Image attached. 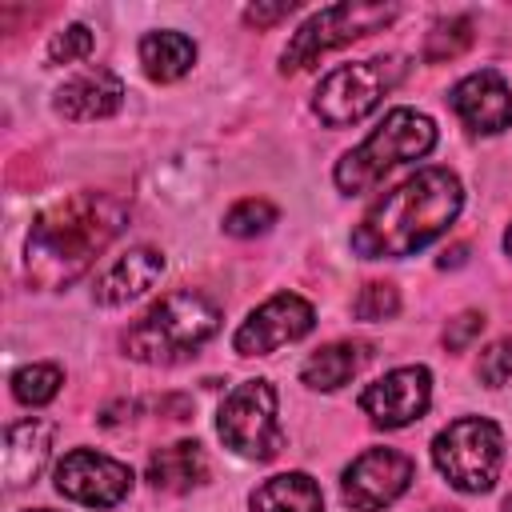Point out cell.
<instances>
[{
	"instance_id": "cell-1",
	"label": "cell",
	"mask_w": 512,
	"mask_h": 512,
	"mask_svg": "<svg viewBox=\"0 0 512 512\" xmlns=\"http://www.w3.org/2000/svg\"><path fill=\"white\" fill-rule=\"evenodd\" d=\"M128 224V204L112 192H72L52 200L28 232L24 268L36 288H68Z\"/></svg>"
},
{
	"instance_id": "cell-2",
	"label": "cell",
	"mask_w": 512,
	"mask_h": 512,
	"mask_svg": "<svg viewBox=\"0 0 512 512\" xmlns=\"http://www.w3.org/2000/svg\"><path fill=\"white\" fill-rule=\"evenodd\" d=\"M460 200V180L448 168H424L368 208V216L352 232V252L364 260L412 256L456 220Z\"/></svg>"
},
{
	"instance_id": "cell-3",
	"label": "cell",
	"mask_w": 512,
	"mask_h": 512,
	"mask_svg": "<svg viewBox=\"0 0 512 512\" xmlns=\"http://www.w3.org/2000/svg\"><path fill=\"white\" fill-rule=\"evenodd\" d=\"M216 328H220V308L204 292L176 288L124 332V352L140 364H172L192 348H200Z\"/></svg>"
},
{
	"instance_id": "cell-4",
	"label": "cell",
	"mask_w": 512,
	"mask_h": 512,
	"mask_svg": "<svg viewBox=\"0 0 512 512\" xmlns=\"http://www.w3.org/2000/svg\"><path fill=\"white\" fill-rule=\"evenodd\" d=\"M436 144V124L416 112V108H392L376 128L372 136L352 148L340 164H336V184L356 196V192H368L376 180H384L396 164L404 160H420L424 152H432Z\"/></svg>"
},
{
	"instance_id": "cell-5",
	"label": "cell",
	"mask_w": 512,
	"mask_h": 512,
	"mask_svg": "<svg viewBox=\"0 0 512 512\" xmlns=\"http://www.w3.org/2000/svg\"><path fill=\"white\" fill-rule=\"evenodd\" d=\"M404 72H408L404 56H372V60L340 64L316 88V116L328 128L356 124L384 100V92H392L404 80Z\"/></svg>"
},
{
	"instance_id": "cell-6",
	"label": "cell",
	"mask_w": 512,
	"mask_h": 512,
	"mask_svg": "<svg viewBox=\"0 0 512 512\" xmlns=\"http://www.w3.org/2000/svg\"><path fill=\"white\" fill-rule=\"evenodd\" d=\"M432 460L440 476L460 488V492H488L500 476L504 460V436L492 420L484 416H464L452 420L436 440H432Z\"/></svg>"
},
{
	"instance_id": "cell-7",
	"label": "cell",
	"mask_w": 512,
	"mask_h": 512,
	"mask_svg": "<svg viewBox=\"0 0 512 512\" xmlns=\"http://www.w3.org/2000/svg\"><path fill=\"white\" fill-rule=\"evenodd\" d=\"M396 16V4H332V8H320L316 16L304 20V28L288 40L284 56H280V68L284 72H304L312 68L320 56H328L332 48H344L368 32H380L388 20Z\"/></svg>"
},
{
	"instance_id": "cell-8",
	"label": "cell",
	"mask_w": 512,
	"mask_h": 512,
	"mask_svg": "<svg viewBox=\"0 0 512 512\" xmlns=\"http://www.w3.org/2000/svg\"><path fill=\"white\" fill-rule=\"evenodd\" d=\"M216 428L232 452L248 460H272L284 448V428L276 420V388L268 380L236 384L220 404Z\"/></svg>"
},
{
	"instance_id": "cell-9",
	"label": "cell",
	"mask_w": 512,
	"mask_h": 512,
	"mask_svg": "<svg viewBox=\"0 0 512 512\" xmlns=\"http://www.w3.org/2000/svg\"><path fill=\"white\" fill-rule=\"evenodd\" d=\"M412 476H416V464H412L408 452L368 448L344 468L340 492H344V504L352 512H380V508H388L392 500H400L408 492Z\"/></svg>"
},
{
	"instance_id": "cell-10",
	"label": "cell",
	"mask_w": 512,
	"mask_h": 512,
	"mask_svg": "<svg viewBox=\"0 0 512 512\" xmlns=\"http://www.w3.org/2000/svg\"><path fill=\"white\" fill-rule=\"evenodd\" d=\"M56 492L68 500H80L88 508H112L132 492V472L128 464L92 452V448H72L56 464Z\"/></svg>"
},
{
	"instance_id": "cell-11",
	"label": "cell",
	"mask_w": 512,
	"mask_h": 512,
	"mask_svg": "<svg viewBox=\"0 0 512 512\" xmlns=\"http://www.w3.org/2000/svg\"><path fill=\"white\" fill-rule=\"evenodd\" d=\"M312 324H316L312 304H308L304 296H296V292H280V296L264 300V304L236 328L232 344H236L240 356H268V352H276L280 344H292V340L308 336Z\"/></svg>"
},
{
	"instance_id": "cell-12",
	"label": "cell",
	"mask_w": 512,
	"mask_h": 512,
	"mask_svg": "<svg viewBox=\"0 0 512 512\" xmlns=\"http://www.w3.org/2000/svg\"><path fill=\"white\" fill-rule=\"evenodd\" d=\"M428 400H432V376H428L424 364L396 368V372L380 376L376 384H368L360 392V408L380 428H404V424L420 420Z\"/></svg>"
},
{
	"instance_id": "cell-13",
	"label": "cell",
	"mask_w": 512,
	"mask_h": 512,
	"mask_svg": "<svg viewBox=\"0 0 512 512\" xmlns=\"http://www.w3.org/2000/svg\"><path fill=\"white\" fill-rule=\"evenodd\" d=\"M452 112L472 128V132H504L512 128V92L496 68H480L464 76L448 92Z\"/></svg>"
},
{
	"instance_id": "cell-14",
	"label": "cell",
	"mask_w": 512,
	"mask_h": 512,
	"mask_svg": "<svg viewBox=\"0 0 512 512\" xmlns=\"http://www.w3.org/2000/svg\"><path fill=\"white\" fill-rule=\"evenodd\" d=\"M124 100V84L112 68H88L80 76H72L68 84H60L56 92V112L64 120H104L120 108Z\"/></svg>"
},
{
	"instance_id": "cell-15",
	"label": "cell",
	"mask_w": 512,
	"mask_h": 512,
	"mask_svg": "<svg viewBox=\"0 0 512 512\" xmlns=\"http://www.w3.org/2000/svg\"><path fill=\"white\" fill-rule=\"evenodd\" d=\"M160 272H164V256H160L156 248H132V252L116 256V260L100 272L92 296H96L100 304H128V300H136L140 292H148V288L160 280Z\"/></svg>"
},
{
	"instance_id": "cell-16",
	"label": "cell",
	"mask_w": 512,
	"mask_h": 512,
	"mask_svg": "<svg viewBox=\"0 0 512 512\" xmlns=\"http://www.w3.org/2000/svg\"><path fill=\"white\" fill-rule=\"evenodd\" d=\"M52 452V424L44 420H20L8 428L4 436V484L8 488H24L40 476V468L48 464Z\"/></svg>"
},
{
	"instance_id": "cell-17",
	"label": "cell",
	"mask_w": 512,
	"mask_h": 512,
	"mask_svg": "<svg viewBox=\"0 0 512 512\" xmlns=\"http://www.w3.org/2000/svg\"><path fill=\"white\" fill-rule=\"evenodd\" d=\"M148 480L160 492H192L196 484L208 480V456L196 440L164 444L148 456Z\"/></svg>"
},
{
	"instance_id": "cell-18",
	"label": "cell",
	"mask_w": 512,
	"mask_h": 512,
	"mask_svg": "<svg viewBox=\"0 0 512 512\" xmlns=\"http://www.w3.org/2000/svg\"><path fill=\"white\" fill-rule=\"evenodd\" d=\"M368 356H372V352H368V344H360V340H336V344L316 348V352L304 360L300 376H304V384H308V388L332 392V388L348 384V380L368 364Z\"/></svg>"
},
{
	"instance_id": "cell-19",
	"label": "cell",
	"mask_w": 512,
	"mask_h": 512,
	"mask_svg": "<svg viewBox=\"0 0 512 512\" xmlns=\"http://www.w3.org/2000/svg\"><path fill=\"white\" fill-rule=\"evenodd\" d=\"M252 512H324V496L312 476L280 472L252 492Z\"/></svg>"
},
{
	"instance_id": "cell-20",
	"label": "cell",
	"mask_w": 512,
	"mask_h": 512,
	"mask_svg": "<svg viewBox=\"0 0 512 512\" xmlns=\"http://www.w3.org/2000/svg\"><path fill=\"white\" fill-rule=\"evenodd\" d=\"M140 64H144V72H148L152 80H160V84L180 80V76L196 64V44H192L184 32H172V28L148 32V36L140 40Z\"/></svg>"
},
{
	"instance_id": "cell-21",
	"label": "cell",
	"mask_w": 512,
	"mask_h": 512,
	"mask_svg": "<svg viewBox=\"0 0 512 512\" xmlns=\"http://www.w3.org/2000/svg\"><path fill=\"white\" fill-rule=\"evenodd\" d=\"M472 20L468 16H448L440 24H432L428 40H424V60L428 64H444V60H456L468 44H472Z\"/></svg>"
},
{
	"instance_id": "cell-22",
	"label": "cell",
	"mask_w": 512,
	"mask_h": 512,
	"mask_svg": "<svg viewBox=\"0 0 512 512\" xmlns=\"http://www.w3.org/2000/svg\"><path fill=\"white\" fill-rule=\"evenodd\" d=\"M60 384H64V376L56 364H28L12 376V392L20 404H48L60 392Z\"/></svg>"
},
{
	"instance_id": "cell-23",
	"label": "cell",
	"mask_w": 512,
	"mask_h": 512,
	"mask_svg": "<svg viewBox=\"0 0 512 512\" xmlns=\"http://www.w3.org/2000/svg\"><path fill=\"white\" fill-rule=\"evenodd\" d=\"M272 224H276V204H272V200H256V196L240 200V204L228 208V216H224V232H228V236H260V232H268Z\"/></svg>"
},
{
	"instance_id": "cell-24",
	"label": "cell",
	"mask_w": 512,
	"mask_h": 512,
	"mask_svg": "<svg viewBox=\"0 0 512 512\" xmlns=\"http://www.w3.org/2000/svg\"><path fill=\"white\" fill-rule=\"evenodd\" d=\"M396 308H400V292H396V284H384V280L364 284L360 296L352 300L356 320H388V316H396Z\"/></svg>"
},
{
	"instance_id": "cell-25",
	"label": "cell",
	"mask_w": 512,
	"mask_h": 512,
	"mask_svg": "<svg viewBox=\"0 0 512 512\" xmlns=\"http://www.w3.org/2000/svg\"><path fill=\"white\" fill-rule=\"evenodd\" d=\"M92 32L84 28V24H68V28H60L52 40H48V60L52 64H72V60H84L88 52H92Z\"/></svg>"
},
{
	"instance_id": "cell-26",
	"label": "cell",
	"mask_w": 512,
	"mask_h": 512,
	"mask_svg": "<svg viewBox=\"0 0 512 512\" xmlns=\"http://www.w3.org/2000/svg\"><path fill=\"white\" fill-rule=\"evenodd\" d=\"M476 376H480L488 388H500V384L512 380V340H508V336H504V340H492V344L480 352Z\"/></svg>"
},
{
	"instance_id": "cell-27",
	"label": "cell",
	"mask_w": 512,
	"mask_h": 512,
	"mask_svg": "<svg viewBox=\"0 0 512 512\" xmlns=\"http://www.w3.org/2000/svg\"><path fill=\"white\" fill-rule=\"evenodd\" d=\"M480 332H484V316H480V312H460V316L448 320V328H444V348H448V352H464Z\"/></svg>"
},
{
	"instance_id": "cell-28",
	"label": "cell",
	"mask_w": 512,
	"mask_h": 512,
	"mask_svg": "<svg viewBox=\"0 0 512 512\" xmlns=\"http://www.w3.org/2000/svg\"><path fill=\"white\" fill-rule=\"evenodd\" d=\"M292 12H296L292 0H280V4H252V8L244 12V20H248L252 28H268V24H276V20L292 16Z\"/></svg>"
},
{
	"instance_id": "cell-29",
	"label": "cell",
	"mask_w": 512,
	"mask_h": 512,
	"mask_svg": "<svg viewBox=\"0 0 512 512\" xmlns=\"http://www.w3.org/2000/svg\"><path fill=\"white\" fill-rule=\"evenodd\" d=\"M504 248H508V256H512V228L504 232Z\"/></svg>"
},
{
	"instance_id": "cell-30",
	"label": "cell",
	"mask_w": 512,
	"mask_h": 512,
	"mask_svg": "<svg viewBox=\"0 0 512 512\" xmlns=\"http://www.w3.org/2000/svg\"><path fill=\"white\" fill-rule=\"evenodd\" d=\"M504 512H512V496H508V500H504Z\"/></svg>"
},
{
	"instance_id": "cell-31",
	"label": "cell",
	"mask_w": 512,
	"mask_h": 512,
	"mask_svg": "<svg viewBox=\"0 0 512 512\" xmlns=\"http://www.w3.org/2000/svg\"><path fill=\"white\" fill-rule=\"evenodd\" d=\"M432 512H456V508H432Z\"/></svg>"
},
{
	"instance_id": "cell-32",
	"label": "cell",
	"mask_w": 512,
	"mask_h": 512,
	"mask_svg": "<svg viewBox=\"0 0 512 512\" xmlns=\"http://www.w3.org/2000/svg\"><path fill=\"white\" fill-rule=\"evenodd\" d=\"M36 512H48V508H36Z\"/></svg>"
}]
</instances>
